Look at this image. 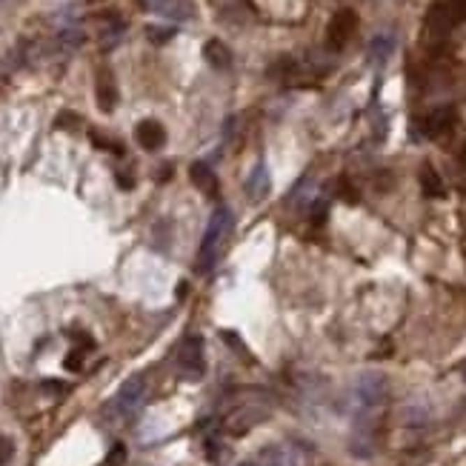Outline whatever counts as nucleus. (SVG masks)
<instances>
[{
	"instance_id": "17",
	"label": "nucleus",
	"mask_w": 466,
	"mask_h": 466,
	"mask_svg": "<svg viewBox=\"0 0 466 466\" xmlns=\"http://www.w3.org/2000/svg\"><path fill=\"white\" fill-rule=\"evenodd\" d=\"M83 41H86V35L78 32V29H66V32L57 35V46L60 49H78V46H83Z\"/></svg>"
},
{
	"instance_id": "14",
	"label": "nucleus",
	"mask_w": 466,
	"mask_h": 466,
	"mask_svg": "<svg viewBox=\"0 0 466 466\" xmlns=\"http://www.w3.org/2000/svg\"><path fill=\"white\" fill-rule=\"evenodd\" d=\"M309 186H312V175H303V177L295 183V189H292V195H289V201H286L292 209H300L303 203L312 201V192H309Z\"/></svg>"
},
{
	"instance_id": "21",
	"label": "nucleus",
	"mask_w": 466,
	"mask_h": 466,
	"mask_svg": "<svg viewBox=\"0 0 466 466\" xmlns=\"http://www.w3.org/2000/svg\"><path fill=\"white\" fill-rule=\"evenodd\" d=\"M123 460H126V446L115 444V446H112V452H109V458H106V466H120Z\"/></svg>"
},
{
	"instance_id": "22",
	"label": "nucleus",
	"mask_w": 466,
	"mask_h": 466,
	"mask_svg": "<svg viewBox=\"0 0 466 466\" xmlns=\"http://www.w3.org/2000/svg\"><path fill=\"white\" fill-rule=\"evenodd\" d=\"M92 143H95L98 149H112L115 154H123V146H120V143H112V140H106V138H101L98 132H92Z\"/></svg>"
},
{
	"instance_id": "3",
	"label": "nucleus",
	"mask_w": 466,
	"mask_h": 466,
	"mask_svg": "<svg viewBox=\"0 0 466 466\" xmlns=\"http://www.w3.org/2000/svg\"><path fill=\"white\" fill-rule=\"evenodd\" d=\"M146 400V381L143 375H132L129 381H123V386L115 395V407L123 418H132Z\"/></svg>"
},
{
	"instance_id": "23",
	"label": "nucleus",
	"mask_w": 466,
	"mask_h": 466,
	"mask_svg": "<svg viewBox=\"0 0 466 466\" xmlns=\"http://www.w3.org/2000/svg\"><path fill=\"white\" fill-rule=\"evenodd\" d=\"M309 217H312L315 224H323V217H326V201H315V206H309Z\"/></svg>"
},
{
	"instance_id": "11",
	"label": "nucleus",
	"mask_w": 466,
	"mask_h": 466,
	"mask_svg": "<svg viewBox=\"0 0 466 466\" xmlns=\"http://www.w3.org/2000/svg\"><path fill=\"white\" fill-rule=\"evenodd\" d=\"M203 57H206V64L214 66V69H229L232 66V52L221 41H206L203 43Z\"/></svg>"
},
{
	"instance_id": "9",
	"label": "nucleus",
	"mask_w": 466,
	"mask_h": 466,
	"mask_svg": "<svg viewBox=\"0 0 466 466\" xmlns=\"http://www.w3.org/2000/svg\"><path fill=\"white\" fill-rule=\"evenodd\" d=\"M95 98H98L101 112H112V109L117 106V98H120V95H117V83H115V78H112L109 69H101V72H98Z\"/></svg>"
},
{
	"instance_id": "20",
	"label": "nucleus",
	"mask_w": 466,
	"mask_h": 466,
	"mask_svg": "<svg viewBox=\"0 0 466 466\" xmlns=\"http://www.w3.org/2000/svg\"><path fill=\"white\" fill-rule=\"evenodd\" d=\"M15 458V441L9 435H0V466H9Z\"/></svg>"
},
{
	"instance_id": "2",
	"label": "nucleus",
	"mask_w": 466,
	"mask_h": 466,
	"mask_svg": "<svg viewBox=\"0 0 466 466\" xmlns=\"http://www.w3.org/2000/svg\"><path fill=\"white\" fill-rule=\"evenodd\" d=\"M177 369L186 381H198L206 372L203 361V337L201 335H186L177 347Z\"/></svg>"
},
{
	"instance_id": "6",
	"label": "nucleus",
	"mask_w": 466,
	"mask_h": 466,
	"mask_svg": "<svg viewBox=\"0 0 466 466\" xmlns=\"http://www.w3.org/2000/svg\"><path fill=\"white\" fill-rule=\"evenodd\" d=\"M135 140H138V146L146 149V152H158V149H163V143H166V129H163V123L152 120V117L140 120V123H138V129H135Z\"/></svg>"
},
{
	"instance_id": "18",
	"label": "nucleus",
	"mask_w": 466,
	"mask_h": 466,
	"mask_svg": "<svg viewBox=\"0 0 466 466\" xmlns=\"http://www.w3.org/2000/svg\"><path fill=\"white\" fill-rule=\"evenodd\" d=\"M206 458H209V463L221 466V463H226V458H229V449H226L221 441H206Z\"/></svg>"
},
{
	"instance_id": "15",
	"label": "nucleus",
	"mask_w": 466,
	"mask_h": 466,
	"mask_svg": "<svg viewBox=\"0 0 466 466\" xmlns=\"http://www.w3.org/2000/svg\"><path fill=\"white\" fill-rule=\"evenodd\" d=\"M146 38L154 43V46H163L175 38V29L172 26H146Z\"/></svg>"
},
{
	"instance_id": "19",
	"label": "nucleus",
	"mask_w": 466,
	"mask_h": 466,
	"mask_svg": "<svg viewBox=\"0 0 466 466\" xmlns=\"http://www.w3.org/2000/svg\"><path fill=\"white\" fill-rule=\"evenodd\" d=\"M80 115H75V112H60L57 117H54V126L57 129H66V132H72V129H78L80 126Z\"/></svg>"
},
{
	"instance_id": "8",
	"label": "nucleus",
	"mask_w": 466,
	"mask_h": 466,
	"mask_svg": "<svg viewBox=\"0 0 466 466\" xmlns=\"http://www.w3.org/2000/svg\"><path fill=\"white\" fill-rule=\"evenodd\" d=\"M189 180L198 186V192H203L206 198H217V192H221V183H217V175L209 163L198 161L189 166Z\"/></svg>"
},
{
	"instance_id": "1",
	"label": "nucleus",
	"mask_w": 466,
	"mask_h": 466,
	"mask_svg": "<svg viewBox=\"0 0 466 466\" xmlns=\"http://www.w3.org/2000/svg\"><path fill=\"white\" fill-rule=\"evenodd\" d=\"M232 226H235V214L229 206H217L209 217V226H206V235L201 240V249H198V272H209L221 255L226 238L232 235Z\"/></svg>"
},
{
	"instance_id": "4",
	"label": "nucleus",
	"mask_w": 466,
	"mask_h": 466,
	"mask_svg": "<svg viewBox=\"0 0 466 466\" xmlns=\"http://www.w3.org/2000/svg\"><path fill=\"white\" fill-rule=\"evenodd\" d=\"M358 400L363 403L366 409L372 407H381V403L386 400V378L381 375V372H363V375L358 378Z\"/></svg>"
},
{
	"instance_id": "25",
	"label": "nucleus",
	"mask_w": 466,
	"mask_h": 466,
	"mask_svg": "<svg viewBox=\"0 0 466 466\" xmlns=\"http://www.w3.org/2000/svg\"><path fill=\"white\" fill-rule=\"evenodd\" d=\"M117 186H120V189H132V186H135V180H132L129 175H123V172H117Z\"/></svg>"
},
{
	"instance_id": "7",
	"label": "nucleus",
	"mask_w": 466,
	"mask_h": 466,
	"mask_svg": "<svg viewBox=\"0 0 466 466\" xmlns=\"http://www.w3.org/2000/svg\"><path fill=\"white\" fill-rule=\"evenodd\" d=\"M149 12H158L169 20H189L195 15L189 0H140Z\"/></svg>"
},
{
	"instance_id": "13",
	"label": "nucleus",
	"mask_w": 466,
	"mask_h": 466,
	"mask_svg": "<svg viewBox=\"0 0 466 466\" xmlns=\"http://www.w3.org/2000/svg\"><path fill=\"white\" fill-rule=\"evenodd\" d=\"M392 52H395V38L392 35L372 38V43H369V60L372 64H384V60H389Z\"/></svg>"
},
{
	"instance_id": "26",
	"label": "nucleus",
	"mask_w": 466,
	"mask_h": 466,
	"mask_svg": "<svg viewBox=\"0 0 466 466\" xmlns=\"http://www.w3.org/2000/svg\"><path fill=\"white\" fill-rule=\"evenodd\" d=\"M43 389H46V392H66V386H64V384H57V381H46Z\"/></svg>"
},
{
	"instance_id": "24",
	"label": "nucleus",
	"mask_w": 466,
	"mask_h": 466,
	"mask_svg": "<svg viewBox=\"0 0 466 466\" xmlns=\"http://www.w3.org/2000/svg\"><path fill=\"white\" fill-rule=\"evenodd\" d=\"M80 366H83V355L80 352H69L66 355V369L69 372H80Z\"/></svg>"
},
{
	"instance_id": "5",
	"label": "nucleus",
	"mask_w": 466,
	"mask_h": 466,
	"mask_svg": "<svg viewBox=\"0 0 466 466\" xmlns=\"http://www.w3.org/2000/svg\"><path fill=\"white\" fill-rule=\"evenodd\" d=\"M355 29H358V15H355L352 9H340V12H335L332 20H329V26H326L329 46H335V49L347 46Z\"/></svg>"
},
{
	"instance_id": "10",
	"label": "nucleus",
	"mask_w": 466,
	"mask_h": 466,
	"mask_svg": "<svg viewBox=\"0 0 466 466\" xmlns=\"http://www.w3.org/2000/svg\"><path fill=\"white\" fill-rule=\"evenodd\" d=\"M246 195H249L252 201H263L266 195H269V172H266V166L263 163H258L252 172H249V177H246Z\"/></svg>"
},
{
	"instance_id": "12",
	"label": "nucleus",
	"mask_w": 466,
	"mask_h": 466,
	"mask_svg": "<svg viewBox=\"0 0 466 466\" xmlns=\"http://www.w3.org/2000/svg\"><path fill=\"white\" fill-rule=\"evenodd\" d=\"M252 460H255V466H295V455L284 446H266Z\"/></svg>"
},
{
	"instance_id": "16",
	"label": "nucleus",
	"mask_w": 466,
	"mask_h": 466,
	"mask_svg": "<svg viewBox=\"0 0 466 466\" xmlns=\"http://www.w3.org/2000/svg\"><path fill=\"white\" fill-rule=\"evenodd\" d=\"M423 189H426V195H432V198H441L444 195V183H441V177L435 175V169H423Z\"/></svg>"
}]
</instances>
